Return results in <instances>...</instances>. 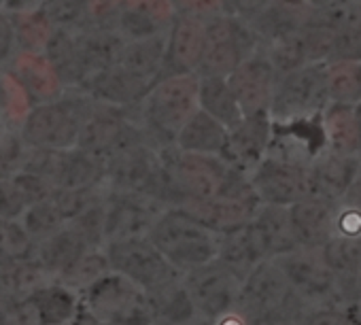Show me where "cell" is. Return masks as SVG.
<instances>
[{
    "instance_id": "6da1fadb",
    "label": "cell",
    "mask_w": 361,
    "mask_h": 325,
    "mask_svg": "<svg viewBox=\"0 0 361 325\" xmlns=\"http://www.w3.org/2000/svg\"><path fill=\"white\" fill-rule=\"evenodd\" d=\"M200 111V75H166L142 102L136 117L157 149L172 147L188 121Z\"/></svg>"
},
{
    "instance_id": "7a4b0ae2",
    "label": "cell",
    "mask_w": 361,
    "mask_h": 325,
    "mask_svg": "<svg viewBox=\"0 0 361 325\" xmlns=\"http://www.w3.org/2000/svg\"><path fill=\"white\" fill-rule=\"evenodd\" d=\"M159 153L164 161L170 207L221 196L238 173V168H234L221 155L192 153L178 149L176 145L164 147Z\"/></svg>"
},
{
    "instance_id": "3957f363",
    "label": "cell",
    "mask_w": 361,
    "mask_h": 325,
    "mask_svg": "<svg viewBox=\"0 0 361 325\" xmlns=\"http://www.w3.org/2000/svg\"><path fill=\"white\" fill-rule=\"evenodd\" d=\"M149 238L161 255L183 274L217 259L221 243L217 232L180 207H168L153 226Z\"/></svg>"
},
{
    "instance_id": "277c9868",
    "label": "cell",
    "mask_w": 361,
    "mask_h": 325,
    "mask_svg": "<svg viewBox=\"0 0 361 325\" xmlns=\"http://www.w3.org/2000/svg\"><path fill=\"white\" fill-rule=\"evenodd\" d=\"M94 104L96 100L85 92L73 90V94H64L54 102L32 106L20 128V134L32 149H73L79 142L81 130L94 111Z\"/></svg>"
},
{
    "instance_id": "5b68a950",
    "label": "cell",
    "mask_w": 361,
    "mask_h": 325,
    "mask_svg": "<svg viewBox=\"0 0 361 325\" xmlns=\"http://www.w3.org/2000/svg\"><path fill=\"white\" fill-rule=\"evenodd\" d=\"M287 281L300 300V304L308 308L353 302L359 300L361 289L346 287L325 264L321 251L314 249H298L283 257H276Z\"/></svg>"
},
{
    "instance_id": "8992f818",
    "label": "cell",
    "mask_w": 361,
    "mask_h": 325,
    "mask_svg": "<svg viewBox=\"0 0 361 325\" xmlns=\"http://www.w3.org/2000/svg\"><path fill=\"white\" fill-rule=\"evenodd\" d=\"M262 39L253 24L232 13H219L207 20V43L200 64V77H230L259 47Z\"/></svg>"
},
{
    "instance_id": "52a82bcc",
    "label": "cell",
    "mask_w": 361,
    "mask_h": 325,
    "mask_svg": "<svg viewBox=\"0 0 361 325\" xmlns=\"http://www.w3.org/2000/svg\"><path fill=\"white\" fill-rule=\"evenodd\" d=\"M83 308L106 325H151L155 321L149 293L117 272H109L85 293Z\"/></svg>"
},
{
    "instance_id": "ba28073f",
    "label": "cell",
    "mask_w": 361,
    "mask_h": 325,
    "mask_svg": "<svg viewBox=\"0 0 361 325\" xmlns=\"http://www.w3.org/2000/svg\"><path fill=\"white\" fill-rule=\"evenodd\" d=\"M104 253L113 272L126 276L149 295L183 278V272H178L161 255L149 236L109 240L104 245Z\"/></svg>"
},
{
    "instance_id": "9c48e42d",
    "label": "cell",
    "mask_w": 361,
    "mask_h": 325,
    "mask_svg": "<svg viewBox=\"0 0 361 325\" xmlns=\"http://www.w3.org/2000/svg\"><path fill=\"white\" fill-rule=\"evenodd\" d=\"M325 62H308L281 75L270 117L274 123H300L321 117L329 104Z\"/></svg>"
},
{
    "instance_id": "30bf717a",
    "label": "cell",
    "mask_w": 361,
    "mask_h": 325,
    "mask_svg": "<svg viewBox=\"0 0 361 325\" xmlns=\"http://www.w3.org/2000/svg\"><path fill=\"white\" fill-rule=\"evenodd\" d=\"M183 283L194 302L200 325H211L238 306L243 278L219 259L185 272Z\"/></svg>"
},
{
    "instance_id": "8fae6325",
    "label": "cell",
    "mask_w": 361,
    "mask_h": 325,
    "mask_svg": "<svg viewBox=\"0 0 361 325\" xmlns=\"http://www.w3.org/2000/svg\"><path fill=\"white\" fill-rule=\"evenodd\" d=\"M236 308L253 321L257 317H266L283 310H295L304 306L295 298L281 264L276 259H266L243 281Z\"/></svg>"
},
{
    "instance_id": "7c38bea8",
    "label": "cell",
    "mask_w": 361,
    "mask_h": 325,
    "mask_svg": "<svg viewBox=\"0 0 361 325\" xmlns=\"http://www.w3.org/2000/svg\"><path fill=\"white\" fill-rule=\"evenodd\" d=\"M262 204L293 207L310 196V164H300L268 153L249 175Z\"/></svg>"
},
{
    "instance_id": "4fadbf2b",
    "label": "cell",
    "mask_w": 361,
    "mask_h": 325,
    "mask_svg": "<svg viewBox=\"0 0 361 325\" xmlns=\"http://www.w3.org/2000/svg\"><path fill=\"white\" fill-rule=\"evenodd\" d=\"M106 243L121 238L149 236L161 213L168 209L161 200L134 192H117L106 188Z\"/></svg>"
},
{
    "instance_id": "5bb4252c",
    "label": "cell",
    "mask_w": 361,
    "mask_h": 325,
    "mask_svg": "<svg viewBox=\"0 0 361 325\" xmlns=\"http://www.w3.org/2000/svg\"><path fill=\"white\" fill-rule=\"evenodd\" d=\"M228 81L245 115L270 113V106H272L279 81H281V70L276 68L268 49L262 45L251 58H247L228 77Z\"/></svg>"
},
{
    "instance_id": "9a60e30c",
    "label": "cell",
    "mask_w": 361,
    "mask_h": 325,
    "mask_svg": "<svg viewBox=\"0 0 361 325\" xmlns=\"http://www.w3.org/2000/svg\"><path fill=\"white\" fill-rule=\"evenodd\" d=\"M207 43V20L178 13L166 32V75H198Z\"/></svg>"
},
{
    "instance_id": "2e32d148",
    "label": "cell",
    "mask_w": 361,
    "mask_h": 325,
    "mask_svg": "<svg viewBox=\"0 0 361 325\" xmlns=\"http://www.w3.org/2000/svg\"><path fill=\"white\" fill-rule=\"evenodd\" d=\"M274 138V121L270 113L245 115L238 125H234L228 134V147L224 151V159L247 175H251L264 157L270 153Z\"/></svg>"
},
{
    "instance_id": "e0dca14e",
    "label": "cell",
    "mask_w": 361,
    "mask_h": 325,
    "mask_svg": "<svg viewBox=\"0 0 361 325\" xmlns=\"http://www.w3.org/2000/svg\"><path fill=\"white\" fill-rule=\"evenodd\" d=\"M259 207L262 200L257 198L255 190L243 194H221L211 200L180 204V209L190 211L194 217H198L204 226H209L219 236L251 223Z\"/></svg>"
},
{
    "instance_id": "ac0fdd59",
    "label": "cell",
    "mask_w": 361,
    "mask_h": 325,
    "mask_svg": "<svg viewBox=\"0 0 361 325\" xmlns=\"http://www.w3.org/2000/svg\"><path fill=\"white\" fill-rule=\"evenodd\" d=\"M172 0H123L115 28L126 41H140L166 35L176 18Z\"/></svg>"
},
{
    "instance_id": "d6986e66",
    "label": "cell",
    "mask_w": 361,
    "mask_h": 325,
    "mask_svg": "<svg viewBox=\"0 0 361 325\" xmlns=\"http://www.w3.org/2000/svg\"><path fill=\"white\" fill-rule=\"evenodd\" d=\"M317 16L312 0H272L270 7L251 24L264 45L302 35Z\"/></svg>"
},
{
    "instance_id": "ffe728a7",
    "label": "cell",
    "mask_w": 361,
    "mask_h": 325,
    "mask_svg": "<svg viewBox=\"0 0 361 325\" xmlns=\"http://www.w3.org/2000/svg\"><path fill=\"white\" fill-rule=\"evenodd\" d=\"M359 168L361 157L338 155L323 149L310 161V196L338 204L353 185Z\"/></svg>"
},
{
    "instance_id": "44dd1931",
    "label": "cell",
    "mask_w": 361,
    "mask_h": 325,
    "mask_svg": "<svg viewBox=\"0 0 361 325\" xmlns=\"http://www.w3.org/2000/svg\"><path fill=\"white\" fill-rule=\"evenodd\" d=\"M291 221L302 249L321 251L338 234V204L308 196L293 207Z\"/></svg>"
},
{
    "instance_id": "7402d4cb",
    "label": "cell",
    "mask_w": 361,
    "mask_h": 325,
    "mask_svg": "<svg viewBox=\"0 0 361 325\" xmlns=\"http://www.w3.org/2000/svg\"><path fill=\"white\" fill-rule=\"evenodd\" d=\"M9 73L18 79V83L26 90L32 104H45L62 98L66 94V85L60 79L58 70L49 62L45 54L20 51L11 60Z\"/></svg>"
},
{
    "instance_id": "603a6c76",
    "label": "cell",
    "mask_w": 361,
    "mask_h": 325,
    "mask_svg": "<svg viewBox=\"0 0 361 325\" xmlns=\"http://www.w3.org/2000/svg\"><path fill=\"white\" fill-rule=\"evenodd\" d=\"M151 87H153L151 83L132 75L121 64H115L94 75L85 83L83 92L100 104H111L119 109H136Z\"/></svg>"
},
{
    "instance_id": "cb8c5ba5",
    "label": "cell",
    "mask_w": 361,
    "mask_h": 325,
    "mask_svg": "<svg viewBox=\"0 0 361 325\" xmlns=\"http://www.w3.org/2000/svg\"><path fill=\"white\" fill-rule=\"evenodd\" d=\"M217 259L245 281L262 262L272 259V257L268 255V249H266L255 223L251 221V223L221 236Z\"/></svg>"
},
{
    "instance_id": "d4e9b609",
    "label": "cell",
    "mask_w": 361,
    "mask_h": 325,
    "mask_svg": "<svg viewBox=\"0 0 361 325\" xmlns=\"http://www.w3.org/2000/svg\"><path fill=\"white\" fill-rule=\"evenodd\" d=\"M325 149L338 155L361 157V136L357 106L329 102L321 113Z\"/></svg>"
},
{
    "instance_id": "484cf974",
    "label": "cell",
    "mask_w": 361,
    "mask_h": 325,
    "mask_svg": "<svg viewBox=\"0 0 361 325\" xmlns=\"http://www.w3.org/2000/svg\"><path fill=\"white\" fill-rule=\"evenodd\" d=\"M28 304L32 306L39 325H71L81 312V293L62 285L60 281H49L41 289H37Z\"/></svg>"
},
{
    "instance_id": "4316f807",
    "label": "cell",
    "mask_w": 361,
    "mask_h": 325,
    "mask_svg": "<svg viewBox=\"0 0 361 325\" xmlns=\"http://www.w3.org/2000/svg\"><path fill=\"white\" fill-rule=\"evenodd\" d=\"M253 223H255V228L268 249V255L272 259L302 249L298 243L295 230H293L289 207L262 204L257 215L253 217Z\"/></svg>"
},
{
    "instance_id": "83f0119b",
    "label": "cell",
    "mask_w": 361,
    "mask_h": 325,
    "mask_svg": "<svg viewBox=\"0 0 361 325\" xmlns=\"http://www.w3.org/2000/svg\"><path fill=\"white\" fill-rule=\"evenodd\" d=\"M90 247L83 243V238L66 223L60 232L51 234L49 238L37 243L35 259L37 264L51 276L58 278L64 270H68Z\"/></svg>"
},
{
    "instance_id": "f1b7e54d",
    "label": "cell",
    "mask_w": 361,
    "mask_h": 325,
    "mask_svg": "<svg viewBox=\"0 0 361 325\" xmlns=\"http://www.w3.org/2000/svg\"><path fill=\"white\" fill-rule=\"evenodd\" d=\"M228 134H230V130L221 121H217L215 117H211L207 111L200 109L188 121V125L180 130L174 145L183 151L224 157V151L228 147Z\"/></svg>"
},
{
    "instance_id": "f546056e",
    "label": "cell",
    "mask_w": 361,
    "mask_h": 325,
    "mask_svg": "<svg viewBox=\"0 0 361 325\" xmlns=\"http://www.w3.org/2000/svg\"><path fill=\"white\" fill-rule=\"evenodd\" d=\"M164 56H166V35H159L151 39L128 41L117 64H121L126 70L140 77L142 81L155 85L164 77Z\"/></svg>"
},
{
    "instance_id": "4dcf8cb0",
    "label": "cell",
    "mask_w": 361,
    "mask_h": 325,
    "mask_svg": "<svg viewBox=\"0 0 361 325\" xmlns=\"http://www.w3.org/2000/svg\"><path fill=\"white\" fill-rule=\"evenodd\" d=\"M200 109L228 130L238 125L245 117L228 77H200Z\"/></svg>"
},
{
    "instance_id": "1f68e13d",
    "label": "cell",
    "mask_w": 361,
    "mask_h": 325,
    "mask_svg": "<svg viewBox=\"0 0 361 325\" xmlns=\"http://www.w3.org/2000/svg\"><path fill=\"white\" fill-rule=\"evenodd\" d=\"M325 85L331 102L361 104V58H334L325 62Z\"/></svg>"
},
{
    "instance_id": "d6a6232c",
    "label": "cell",
    "mask_w": 361,
    "mask_h": 325,
    "mask_svg": "<svg viewBox=\"0 0 361 325\" xmlns=\"http://www.w3.org/2000/svg\"><path fill=\"white\" fill-rule=\"evenodd\" d=\"M321 255L329 270L353 289H361V240L336 234L323 249Z\"/></svg>"
},
{
    "instance_id": "836d02e7",
    "label": "cell",
    "mask_w": 361,
    "mask_h": 325,
    "mask_svg": "<svg viewBox=\"0 0 361 325\" xmlns=\"http://www.w3.org/2000/svg\"><path fill=\"white\" fill-rule=\"evenodd\" d=\"M155 321H170V323H198V314L194 302L185 289L183 278L172 283L170 287L149 295Z\"/></svg>"
},
{
    "instance_id": "e575fe53",
    "label": "cell",
    "mask_w": 361,
    "mask_h": 325,
    "mask_svg": "<svg viewBox=\"0 0 361 325\" xmlns=\"http://www.w3.org/2000/svg\"><path fill=\"white\" fill-rule=\"evenodd\" d=\"M49 281L54 278L37 264V259L11 262L0 270V287L18 300H28L37 289H41Z\"/></svg>"
},
{
    "instance_id": "d590c367",
    "label": "cell",
    "mask_w": 361,
    "mask_h": 325,
    "mask_svg": "<svg viewBox=\"0 0 361 325\" xmlns=\"http://www.w3.org/2000/svg\"><path fill=\"white\" fill-rule=\"evenodd\" d=\"M109 272H113V270H111L104 249H90L68 270H64L56 281L75 289L77 293H85L92 285H96Z\"/></svg>"
},
{
    "instance_id": "8d00e7d4",
    "label": "cell",
    "mask_w": 361,
    "mask_h": 325,
    "mask_svg": "<svg viewBox=\"0 0 361 325\" xmlns=\"http://www.w3.org/2000/svg\"><path fill=\"white\" fill-rule=\"evenodd\" d=\"M11 20H13V28H16V41L22 47V51L43 54L56 32V26L49 22V18L39 9V11H30V13L11 16Z\"/></svg>"
},
{
    "instance_id": "74e56055",
    "label": "cell",
    "mask_w": 361,
    "mask_h": 325,
    "mask_svg": "<svg viewBox=\"0 0 361 325\" xmlns=\"http://www.w3.org/2000/svg\"><path fill=\"white\" fill-rule=\"evenodd\" d=\"M32 106L30 96L11 73L0 75V119L7 123V128L20 130Z\"/></svg>"
},
{
    "instance_id": "f35d334b",
    "label": "cell",
    "mask_w": 361,
    "mask_h": 325,
    "mask_svg": "<svg viewBox=\"0 0 361 325\" xmlns=\"http://www.w3.org/2000/svg\"><path fill=\"white\" fill-rule=\"evenodd\" d=\"M20 221H22V226L26 228V232L30 234V238H32L35 243H41V240L49 238L51 234L60 232V230L66 226L62 213L58 211V207L54 204L51 198L32 204V207L24 213V217H22Z\"/></svg>"
},
{
    "instance_id": "ab89813d",
    "label": "cell",
    "mask_w": 361,
    "mask_h": 325,
    "mask_svg": "<svg viewBox=\"0 0 361 325\" xmlns=\"http://www.w3.org/2000/svg\"><path fill=\"white\" fill-rule=\"evenodd\" d=\"M300 325H361L359 300L308 308L302 314Z\"/></svg>"
},
{
    "instance_id": "60d3db41",
    "label": "cell",
    "mask_w": 361,
    "mask_h": 325,
    "mask_svg": "<svg viewBox=\"0 0 361 325\" xmlns=\"http://www.w3.org/2000/svg\"><path fill=\"white\" fill-rule=\"evenodd\" d=\"M28 153L30 147L22 138L20 130H5L0 134V179H11L24 171Z\"/></svg>"
},
{
    "instance_id": "b9f144b4",
    "label": "cell",
    "mask_w": 361,
    "mask_h": 325,
    "mask_svg": "<svg viewBox=\"0 0 361 325\" xmlns=\"http://www.w3.org/2000/svg\"><path fill=\"white\" fill-rule=\"evenodd\" d=\"M338 234L361 240V168L344 198L338 202Z\"/></svg>"
},
{
    "instance_id": "7bdbcfd3",
    "label": "cell",
    "mask_w": 361,
    "mask_h": 325,
    "mask_svg": "<svg viewBox=\"0 0 361 325\" xmlns=\"http://www.w3.org/2000/svg\"><path fill=\"white\" fill-rule=\"evenodd\" d=\"M30 209V202L20 192L13 179H0V219L3 221H20L24 213Z\"/></svg>"
},
{
    "instance_id": "ee69618b",
    "label": "cell",
    "mask_w": 361,
    "mask_h": 325,
    "mask_svg": "<svg viewBox=\"0 0 361 325\" xmlns=\"http://www.w3.org/2000/svg\"><path fill=\"white\" fill-rule=\"evenodd\" d=\"M123 0H85L87 24L94 26H115Z\"/></svg>"
},
{
    "instance_id": "f6af8a7d",
    "label": "cell",
    "mask_w": 361,
    "mask_h": 325,
    "mask_svg": "<svg viewBox=\"0 0 361 325\" xmlns=\"http://www.w3.org/2000/svg\"><path fill=\"white\" fill-rule=\"evenodd\" d=\"M172 3L176 7V13L194 16L200 20L226 13V0H172Z\"/></svg>"
},
{
    "instance_id": "bcb514c9",
    "label": "cell",
    "mask_w": 361,
    "mask_h": 325,
    "mask_svg": "<svg viewBox=\"0 0 361 325\" xmlns=\"http://www.w3.org/2000/svg\"><path fill=\"white\" fill-rule=\"evenodd\" d=\"M270 3L272 0H226V13L253 22L270 7Z\"/></svg>"
},
{
    "instance_id": "7dc6e473",
    "label": "cell",
    "mask_w": 361,
    "mask_h": 325,
    "mask_svg": "<svg viewBox=\"0 0 361 325\" xmlns=\"http://www.w3.org/2000/svg\"><path fill=\"white\" fill-rule=\"evenodd\" d=\"M18 45L16 41V28H13V20L9 13L0 11V64L9 62L13 56V47Z\"/></svg>"
},
{
    "instance_id": "c3c4849f",
    "label": "cell",
    "mask_w": 361,
    "mask_h": 325,
    "mask_svg": "<svg viewBox=\"0 0 361 325\" xmlns=\"http://www.w3.org/2000/svg\"><path fill=\"white\" fill-rule=\"evenodd\" d=\"M306 310L304 308H295V310H283V312H274V314H266V317H257L253 319L249 325H300L302 314Z\"/></svg>"
},
{
    "instance_id": "681fc988",
    "label": "cell",
    "mask_w": 361,
    "mask_h": 325,
    "mask_svg": "<svg viewBox=\"0 0 361 325\" xmlns=\"http://www.w3.org/2000/svg\"><path fill=\"white\" fill-rule=\"evenodd\" d=\"M45 0H7L5 3V11L11 16L18 13H30V11H39L43 7Z\"/></svg>"
},
{
    "instance_id": "f907efd6",
    "label": "cell",
    "mask_w": 361,
    "mask_h": 325,
    "mask_svg": "<svg viewBox=\"0 0 361 325\" xmlns=\"http://www.w3.org/2000/svg\"><path fill=\"white\" fill-rule=\"evenodd\" d=\"M151 325H198V323H170V321H153Z\"/></svg>"
},
{
    "instance_id": "816d5d0a",
    "label": "cell",
    "mask_w": 361,
    "mask_h": 325,
    "mask_svg": "<svg viewBox=\"0 0 361 325\" xmlns=\"http://www.w3.org/2000/svg\"><path fill=\"white\" fill-rule=\"evenodd\" d=\"M357 117H359V136H361V104H357Z\"/></svg>"
},
{
    "instance_id": "f5cc1de1",
    "label": "cell",
    "mask_w": 361,
    "mask_h": 325,
    "mask_svg": "<svg viewBox=\"0 0 361 325\" xmlns=\"http://www.w3.org/2000/svg\"><path fill=\"white\" fill-rule=\"evenodd\" d=\"M5 130H11V128H7V123H5L3 119H0V134H3Z\"/></svg>"
},
{
    "instance_id": "db71d44e",
    "label": "cell",
    "mask_w": 361,
    "mask_h": 325,
    "mask_svg": "<svg viewBox=\"0 0 361 325\" xmlns=\"http://www.w3.org/2000/svg\"><path fill=\"white\" fill-rule=\"evenodd\" d=\"M5 3H7V0H0V9H5Z\"/></svg>"
},
{
    "instance_id": "11a10c76",
    "label": "cell",
    "mask_w": 361,
    "mask_h": 325,
    "mask_svg": "<svg viewBox=\"0 0 361 325\" xmlns=\"http://www.w3.org/2000/svg\"><path fill=\"white\" fill-rule=\"evenodd\" d=\"M359 312H361V295H359Z\"/></svg>"
}]
</instances>
